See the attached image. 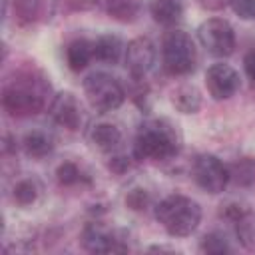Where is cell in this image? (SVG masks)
<instances>
[{
  "label": "cell",
  "mask_w": 255,
  "mask_h": 255,
  "mask_svg": "<svg viewBox=\"0 0 255 255\" xmlns=\"http://www.w3.org/2000/svg\"><path fill=\"white\" fill-rule=\"evenodd\" d=\"M50 82L38 70L18 72L2 92V106L10 116L26 118L42 112L48 104Z\"/></svg>",
  "instance_id": "obj_1"
},
{
  "label": "cell",
  "mask_w": 255,
  "mask_h": 255,
  "mask_svg": "<svg viewBox=\"0 0 255 255\" xmlns=\"http://www.w3.org/2000/svg\"><path fill=\"white\" fill-rule=\"evenodd\" d=\"M181 149V133L175 124L165 118L145 120L133 139V157L137 161H167Z\"/></svg>",
  "instance_id": "obj_2"
},
{
  "label": "cell",
  "mask_w": 255,
  "mask_h": 255,
  "mask_svg": "<svg viewBox=\"0 0 255 255\" xmlns=\"http://www.w3.org/2000/svg\"><path fill=\"white\" fill-rule=\"evenodd\" d=\"M155 219L171 237H187L201 221V207L191 197L173 193L155 205Z\"/></svg>",
  "instance_id": "obj_3"
},
{
  "label": "cell",
  "mask_w": 255,
  "mask_h": 255,
  "mask_svg": "<svg viewBox=\"0 0 255 255\" xmlns=\"http://www.w3.org/2000/svg\"><path fill=\"white\" fill-rule=\"evenodd\" d=\"M197 48L183 30H169L161 42V64L171 76H185L195 68Z\"/></svg>",
  "instance_id": "obj_4"
},
{
  "label": "cell",
  "mask_w": 255,
  "mask_h": 255,
  "mask_svg": "<svg viewBox=\"0 0 255 255\" xmlns=\"http://www.w3.org/2000/svg\"><path fill=\"white\" fill-rule=\"evenodd\" d=\"M84 96L98 114H106L124 104L126 90L112 74L94 72L84 80Z\"/></svg>",
  "instance_id": "obj_5"
},
{
  "label": "cell",
  "mask_w": 255,
  "mask_h": 255,
  "mask_svg": "<svg viewBox=\"0 0 255 255\" xmlns=\"http://www.w3.org/2000/svg\"><path fill=\"white\" fill-rule=\"evenodd\" d=\"M197 38L201 46L217 58L231 56L235 50V32L231 24L223 18H209L197 28Z\"/></svg>",
  "instance_id": "obj_6"
},
{
  "label": "cell",
  "mask_w": 255,
  "mask_h": 255,
  "mask_svg": "<svg viewBox=\"0 0 255 255\" xmlns=\"http://www.w3.org/2000/svg\"><path fill=\"white\" fill-rule=\"evenodd\" d=\"M191 175H193L195 183L211 195L221 193L225 189V185L229 183V167L219 157H215L211 153H201L193 159Z\"/></svg>",
  "instance_id": "obj_7"
},
{
  "label": "cell",
  "mask_w": 255,
  "mask_h": 255,
  "mask_svg": "<svg viewBox=\"0 0 255 255\" xmlns=\"http://www.w3.org/2000/svg\"><path fill=\"white\" fill-rule=\"evenodd\" d=\"M126 68L129 70L131 78H145L147 72L155 64V46L149 38H133L128 42L124 52Z\"/></svg>",
  "instance_id": "obj_8"
},
{
  "label": "cell",
  "mask_w": 255,
  "mask_h": 255,
  "mask_svg": "<svg viewBox=\"0 0 255 255\" xmlns=\"http://www.w3.org/2000/svg\"><path fill=\"white\" fill-rule=\"evenodd\" d=\"M50 116L52 120L60 126V128H66L68 131H76L80 129L82 126V106L78 102V98L72 94V92H60L52 98L50 102Z\"/></svg>",
  "instance_id": "obj_9"
},
{
  "label": "cell",
  "mask_w": 255,
  "mask_h": 255,
  "mask_svg": "<svg viewBox=\"0 0 255 255\" xmlns=\"http://www.w3.org/2000/svg\"><path fill=\"white\" fill-rule=\"evenodd\" d=\"M205 86L213 100H227L239 90V74L227 64H213L205 72Z\"/></svg>",
  "instance_id": "obj_10"
},
{
  "label": "cell",
  "mask_w": 255,
  "mask_h": 255,
  "mask_svg": "<svg viewBox=\"0 0 255 255\" xmlns=\"http://www.w3.org/2000/svg\"><path fill=\"white\" fill-rule=\"evenodd\" d=\"M82 245L92 253H116L126 251L128 247L120 243V239L110 233L100 223H88L82 231Z\"/></svg>",
  "instance_id": "obj_11"
},
{
  "label": "cell",
  "mask_w": 255,
  "mask_h": 255,
  "mask_svg": "<svg viewBox=\"0 0 255 255\" xmlns=\"http://www.w3.org/2000/svg\"><path fill=\"white\" fill-rule=\"evenodd\" d=\"M149 12L161 26H175L185 12V0H151Z\"/></svg>",
  "instance_id": "obj_12"
},
{
  "label": "cell",
  "mask_w": 255,
  "mask_h": 255,
  "mask_svg": "<svg viewBox=\"0 0 255 255\" xmlns=\"http://www.w3.org/2000/svg\"><path fill=\"white\" fill-rule=\"evenodd\" d=\"M90 141L104 153H112L120 147L122 143V131L118 126L108 124V122H100L90 129Z\"/></svg>",
  "instance_id": "obj_13"
},
{
  "label": "cell",
  "mask_w": 255,
  "mask_h": 255,
  "mask_svg": "<svg viewBox=\"0 0 255 255\" xmlns=\"http://www.w3.org/2000/svg\"><path fill=\"white\" fill-rule=\"evenodd\" d=\"M92 60H96V54H94V40L76 38L74 42L68 44V48H66V62H68V68H70V70L80 72V70H84Z\"/></svg>",
  "instance_id": "obj_14"
},
{
  "label": "cell",
  "mask_w": 255,
  "mask_h": 255,
  "mask_svg": "<svg viewBox=\"0 0 255 255\" xmlns=\"http://www.w3.org/2000/svg\"><path fill=\"white\" fill-rule=\"evenodd\" d=\"M124 52H126V46L116 34H102L94 40V54H96V60L100 62L118 64Z\"/></svg>",
  "instance_id": "obj_15"
},
{
  "label": "cell",
  "mask_w": 255,
  "mask_h": 255,
  "mask_svg": "<svg viewBox=\"0 0 255 255\" xmlns=\"http://www.w3.org/2000/svg\"><path fill=\"white\" fill-rule=\"evenodd\" d=\"M171 104L181 114H195L201 108V94L193 84H181L171 92Z\"/></svg>",
  "instance_id": "obj_16"
},
{
  "label": "cell",
  "mask_w": 255,
  "mask_h": 255,
  "mask_svg": "<svg viewBox=\"0 0 255 255\" xmlns=\"http://www.w3.org/2000/svg\"><path fill=\"white\" fill-rule=\"evenodd\" d=\"M22 145H24V151L30 157L42 159L48 153H52V149H54V137L48 131H44V129H32V131H28L24 135Z\"/></svg>",
  "instance_id": "obj_17"
},
{
  "label": "cell",
  "mask_w": 255,
  "mask_h": 255,
  "mask_svg": "<svg viewBox=\"0 0 255 255\" xmlns=\"http://www.w3.org/2000/svg\"><path fill=\"white\" fill-rule=\"evenodd\" d=\"M106 12L118 22H133L141 12V0H104Z\"/></svg>",
  "instance_id": "obj_18"
},
{
  "label": "cell",
  "mask_w": 255,
  "mask_h": 255,
  "mask_svg": "<svg viewBox=\"0 0 255 255\" xmlns=\"http://www.w3.org/2000/svg\"><path fill=\"white\" fill-rule=\"evenodd\" d=\"M229 181L247 187L255 183V161L251 157H241L229 165Z\"/></svg>",
  "instance_id": "obj_19"
},
{
  "label": "cell",
  "mask_w": 255,
  "mask_h": 255,
  "mask_svg": "<svg viewBox=\"0 0 255 255\" xmlns=\"http://www.w3.org/2000/svg\"><path fill=\"white\" fill-rule=\"evenodd\" d=\"M235 235L245 249L255 251V213L245 211L235 221Z\"/></svg>",
  "instance_id": "obj_20"
},
{
  "label": "cell",
  "mask_w": 255,
  "mask_h": 255,
  "mask_svg": "<svg viewBox=\"0 0 255 255\" xmlns=\"http://www.w3.org/2000/svg\"><path fill=\"white\" fill-rule=\"evenodd\" d=\"M12 6L20 24H34L42 16L44 0H12Z\"/></svg>",
  "instance_id": "obj_21"
},
{
  "label": "cell",
  "mask_w": 255,
  "mask_h": 255,
  "mask_svg": "<svg viewBox=\"0 0 255 255\" xmlns=\"http://www.w3.org/2000/svg\"><path fill=\"white\" fill-rule=\"evenodd\" d=\"M199 249H201L203 253L221 255V253H229V251H231V245H229L227 237H225L221 231H211V233H207V235L201 237Z\"/></svg>",
  "instance_id": "obj_22"
},
{
  "label": "cell",
  "mask_w": 255,
  "mask_h": 255,
  "mask_svg": "<svg viewBox=\"0 0 255 255\" xmlns=\"http://www.w3.org/2000/svg\"><path fill=\"white\" fill-rule=\"evenodd\" d=\"M40 195V187L34 179H22L14 185V201L18 205H30L38 199Z\"/></svg>",
  "instance_id": "obj_23"
},
{
  "label": "cell",
  "mask_w": 255,
  "mask_h": 255,
  "mask_svg": "<svg viewBox=\"0 0 255 255\" xmlns=\"http://www.w3.org/2000/svg\"><path fill=\"white\" fill-rule=\"evenodd\" d=\"M56 177L62 185H76L82 179V171L74 161H64L56 169Z\"/></svg>",
  "instance_id": "obj_24"
},
{
  "label": "cell",
  "mask_w": 255,
  "mask_h": 255,
  "mask_svg": "<svg viewBox=\"0 0 255 255\" xmlns=\"http://www.w3.org/2000/svg\"><path fill=\"white\" fill-rule=\"evenodd\" d=\"M126 205L129 209H133V211H141V209H145L149 205V193L145 189H141V187H135L126 195Z\"/></svg>",
  "instance_id": "obj_25"
},
{
  "label": "cell",
  "mask_w": 255,
  "mask_h": 255,
  "mask_svg": "<svg viewBox=\"0 0 255 255\" xmlns=\"http://www.w3.org/2000/svg\"><path fill=\"white\" fill-rule=\"evenodd\" d=\"M229 6L241 20H253L255 18V0H231Z\"/></svg>",
  "instance_id": "obj_26"
},
{
  "label": "cell",
  "mask_w": 255,
  "mask_h": 255,
  "mask_svg": "<svg viewBox=\"0 0 255 255\" xmlns=\"http://www.w3.org/2000/svg\"><path fill=\"white\" fill-rule=\"evenodd\" d=\"M243 68H245L247 78H249L251 84L255 86V48H251V50L243 56Z\"/></svg>",
  "instance_id": "obj_27"
},
{
  "label": "cell",
  "mask_w": 255,
  "mask_h": 255,
  "mask_svg": "<svg viewBox=\"0 0 255 255\" xmlns=\"http://www.w3.org/2000/svg\"><path fill=\"white\" fill-rule=\"evenodd\" d=\"M108 167H110L114 173L122 175L124 171H128V169H129V159H128V157H122V155H118V157H112V161L108 163Z\"/></svg>",
  "instance_id": "obj_28"
},
{
  "label": "cell",
  "mask_w": 255,
  "mask_h": 255,
  "mask_svg": "<svg viewBox=\"0 0 255 255\" xmlns=\"http://www.w3.org/2000/svg\"><path fill=\"white\" fill-rule=\"evenodd\" d=\"M203 10H209V12H217V10H223L225 6H229L231 0H195Z\"/></svg>",
  "instance_id": "obj_29"
}]
</instances>
